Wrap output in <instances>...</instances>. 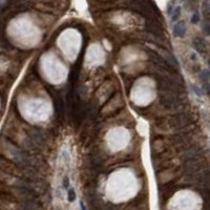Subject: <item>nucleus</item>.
<instances>
[{
  "instance_id": "nucleus-1",
  "label": "nucleus",
  "mask_w": 210,
  "mask_h": 210,
  "mask_svg": "<svg viewBox=\"0 0 210 210\" xmlns=\"http://www.w3.org/2000/svg\"><path fill=\"white\" fill-rule=\"evenodd\" d=\"M186 33V25L184 22H179L175 25L173 27V34H175L177 37H184Z\"/></svg>"
},
{
  "instance_id": "nucleus-2",
  "label": "nucleus",
  "mask_w": 210,
  "mask_h": 210,
  "mask_svg": "<svg viewBox=\"0 0 210 210\" xmlns=\"http://www.w3.org/2000/svg\"><path fill=\"white\" fill-rule=\"evenodd\" d=\"M195 47L197 49V51L202 52L205 49V44H204V41L202 39H197V41H195Z\"/></svg>"
},
{
  "instance_id": "nucleus-3",
  "label": "nucleus",
  "mask_w": 210,
  "mask_h": 210,
  "mask_svg": "<svg viewBox=\"0 0 210 210\" xmlns=\"http://www.w3.org/2000/svg\"><path fill=\"white\" fill-rule=\"evenodd\" d=\"M180 16H181V7H175V11L172 12V15H171V20H172V21H175V20L179 19Z\"/></svg>"
},
{
  "instance_id": "nucleus-4",
  "label": "nucleus",
  "mask_w": 210,
  "mask_h": 210,
  "mask_svg": "<svg viewBox=\"0 0 210 210\" xmlns=\"http://www.w3.org/2000/svg\"><path fill=\"white\" fill-rule=\"evenodd\" d=\"M67 200H69V202H74L76 200V192H75V190H74V188H69V189Z\"/></svg>"
},
{
  "instance_id": "nucleus-5",
  "label": "nucleus",
  "mask_w": 210,
  "mask_h": 210,
  "mask_svg": "<svg viewBox=\"0 0 210 210\" xmlns=\"http://www.w3.org/2000/svg\"><path fill=\"white\" fill-rule=\"evenodd\" d=\"M63 187H64V189H69V178L67 175H65L63 179Z\"/></svg>"
},
{
  "instance_id": "nucleus-6",
  "label": "nucleus",
  "mask_w": 210,
  "mask_h": 210,
  "mask_svg": "<svg viewBox=\"0 0 210 210\" xmlns=\"http://www.w3.org/2000/svg\"><path fill=\"white\" fill-rule=\"evenodd\" d=\"M199 20H200L199 14H193L192 18H191V22H192V23H197V22H199Z\"/></svg>"
},
{
  "instance_id": "nucleus-7",
  "label": "nucleus",
  "mask_w": 210,
  "mask_h": 210,
  "mask_svg": "<svg viewBox=\"0 0 210 210\" xmlns=\"http://www.w3.org/2000/svg\"><path fill=\"white\" fill-rule=\"evenodd\" d=\"M204 32H205L207 35H210V23H206L204 25Z\"/></svg>"
},
{
  "instance_id": "nucleus-8",
  "label": "nucleus",
  "mask_w": 210,
  "mask_h": 210,
  "mask_svg": "<svg viewBox=\"0 0 210 210\" xmlns=\"http://www.w3.org/2000/svg\"><path fill=\"white\" fill-rule=\"evenodd\" d=\"M80 207H81V210H86L85 209V206H84V203L83 202H80Z\"/></svg>"
},
{
  "instance_id": "nucleus-9",
  "label": "nucleus",
  "mask_w": 210,
  "mask_h": 210,
  "mask_svg": "<svg viewBox=\"0 0 210 210\" xmlns=\"http://www.w3.org/2000/svg\"><path fill=\"white\" fill-rule=\"evenodd\" d=\"M209 65H210V60H209Z\"/></svg>"
}]
</instances>
